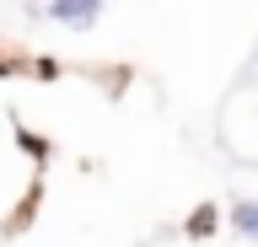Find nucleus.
Masks as SVG:
<instances>
[{"label":"nucleus","instance_id":"1","mask_svg":"<svg viewBox=\"0 0 258 247\" xmlns=\"http://www.w3.org/2000/svg\"><path fill=\"white\" fill-rule=\"evenodd\" d=\"M102 6H108V0H48L43 17L59 22V27H70V33H86V27L102 17Z\"/></svg>","mask_w":258,"mask_h":247},{"label":"nucleus","instance_id":"2","mask_svg":"<svg viewBox=\"0 0 258 247\" xmlns=\"http://www.w3.org/2000/svg\"><path fill=\"white\" fill-rule=\"evenodd\" d=\"M231 231H242V236H258V199H242V204H231Z\"/></svg>","mask_w":258,"mask_h":247},{"label":"nucleus","instance_id":"3","mask_svg":"<svg viewBox=\"0 0 258 247\" xmlns=\"http://www.w3.org/2000/svg\"><path fill=\"white\" fill-rule=\"evenodd\" d=\"M215 226H221V210H215V204H199V210L188 215V226H183V231H188V236H210Z\"/></svg>","mask_w":258,"mask_h":247}]
</instances>
